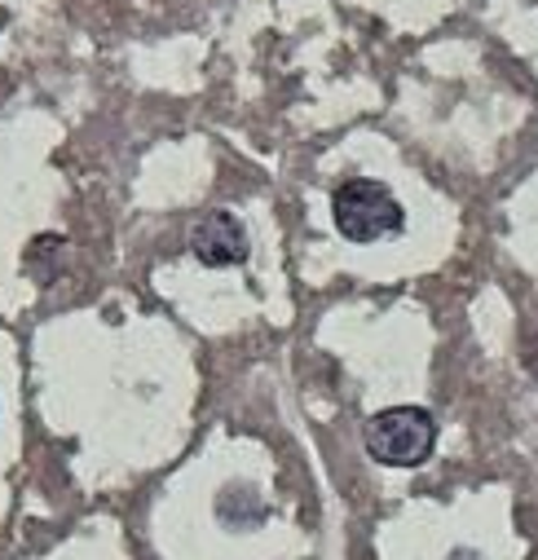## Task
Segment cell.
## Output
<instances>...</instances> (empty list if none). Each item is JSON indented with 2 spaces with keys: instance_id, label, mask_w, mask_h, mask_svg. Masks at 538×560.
Segmentation results:
<instances>
[{
  "instance_id": "obj_1",
  "label": "cell",
  "mask_w": 538,
  "mask_h": 560,
  "mask_svg": "<svg viewBox=\"0 0 538 560\" xmlns=\"http://www.w3.org/2000/svg\"><path fill=\"white\" fill-rule=\"evenodd\" d=\"M433 442H437V424L424 406H393L366 424V451L388 468L424 464L433 455Z\"/></svg>"
},
{
  "instance_id": "obj_3",
  "label": "cell",
  "mask_w": 538,
  "mask_h": 560,
  "mask_svg": "<svg viewBox=\"0 0 538 560\" xmlns=\"http://www.w3.org/2000/svg\"><path fill=\"white\" fill-rule=\"evenodd\" d=\"M190 252L212 265V269H225V265H238L247 256V230L234 212H208L195 230H190Z\"/></svg>"
},
{
  "instance_id": "obj_2",
  "label": "cell",
  "mask_w": 538,
  "mask_h": 560,
  "mask_svg": "<svg viewBox=\"0 0 538 560\" xmlns=\"http://www.w3.org/2000/svg\"><path fill=\"white\" fill-rule=\"evenodd\" d=\"M331 217L336 230L349 243H375L401 230V203L393 199L388 186L371 182V177H353L331 195Z\"/></svg>"
}]
</instances>
